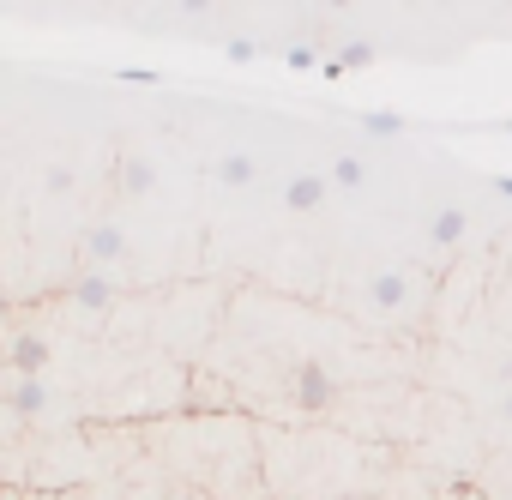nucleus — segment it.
I'll use <instances>...</instances> for the list:
<instances>
[{
	"label": "nucleus",
	"mask_w": 512,
	"mask_h": 500,
	"mask_svg": "<svg viewBox=\"0 0 512 500\" xmlns=\"http://www.w3.org/2000/svg\"><path fill=\"white\" fill-rule=\"evenodd\" d=\"M290 404L302 410V416H326L332 404H338V380H332V368L326 362H296L290 368Z\"/></svg>",
	"instance_id": "obj_1"
},
{
	"label": "nucleus",
	"mask_w": 512,
	"mask_h": 500,
	"mask_svg": "<svg viewBox=\"0 0 512 500\" xmlns=\"http://www.w3.org/2000/svg\"><path fill=\"white\" fill-rule=\"evenodd\" d=\"M49 362H55V344H49L43 332L19 326V332L7 338V374H13V380H43Z\"/></svg>",
	"instance_id": "obj_2"
},
{
	"label": "nucleus",
	"mask_w": 512,
	"mask_h": 500,
	"mask_svg": "<svg viewBox=\"0 0 512 500\" xmlns=\"http://www.w3.org/2000/svg\"><path fill=\"white\" fill-rule=\"evenodd\" d=\"M67 296H73V308H79V314H109V308H115V278L85 266V272L67 284Z\"/></svg>",
	"instance_id": "obj_3"
},
{
	"label": "nucleus",
	"mask_w": 512,
	"mask_h": 500,
	"mask_svg": "<svg viewBox=\"0 0 512 500\" xmlns=\"http://www.w3.org/2000/svg\"><path fill=\"white\" fill-rule=\"evenodd\" d=\"M121 254H127V235L115 223H91L85 229V260H91V272H109Z\"/></svg>",
	"instance_id": "obj_4"
},
{
	"label": "nucleus",
	"mask_w": 512,
	"mask_h": 500,
	"mask_svg": "<svg viewBox=\"0 0 512 500\" xmlns=\"http://www.w3.org/2000/svg\"><path fill=\"white\" fill-rule=\"evenodd\" d=\"M7 410H13L19 422H37V416L49 410V386H43V380H13V386H7Z\"/></svg>",
	"instance_id": "obj_5"
},
{
	"label": "nucleus",
	"mask_w": 512,
	"mask_h": 500,
	"mask_svg": "<svg viewBox=\"0 0 512 500\" xmlns=\"http://www.w3.org/2000/svg\"><path fill=\"white\" fill-rule=\"evenodd\" d=\"M151 181H157V169H151L145 157H133V151H127V157H115V187H121L127 199H145V193H151Z\"/></svg>",
	"instance_id": "obj_6"
},
{
	"label": "nucleus",
	"mask_w": 512,
	"mask_h": 500,
	"mask_svg": "<svg viewBox=\"0 0 512 500\" xmlns=\"http://www.w3.org/2000/svg\"><path fill=\"white\" fill-rule=\"evenodd\" d=\"M464 229H470V211H464V205H440V211L428 217V241H434V247H458Z\"/></svg>",
	"instance_id": "obj_7"
},
{
	"label": "nucleus",
	"mask_w": 512,
	"mask_h": 500,
	"mask_svg": "<svg viewBox=\"0 0 512 500\" xmlns=\"http://www.w3.org/2000/svg\"><path fill=\"white\" fill-rule=\"evenodd\" d=\"M368 302L386 308V314H398V308L410 302V278H404V272H374V278H368Z\"/></svg>",
	"instance_id": "obj_8"
},
{
	"label": "nucleus",
	"mask_w": 512,
	"mask_h": 500,
	"mask_svg": "<svg viewBox=\"0 0 512 500\" xmlns=\"http://www.w3.org/2000/svg\"><path fill=\"white\" fill-rule=\"evenodd\" d=\"M326 175H296V181H284V205L290 211H320L326 205Z\"/></svg>",
	"instance_id": "obj_9"
},
{
	"label": "nucleus",
	"mask_w": 512,
	"mask_h": 500,
	"mask_svg": "<svg viewBox=\"0 0 512 500\" xmlns=\"http://www.w3.org/2000/svg\"><path fill=\"white\" fill-rule=\"evenodd\" d=\"M211 175H217V181H223V187H247V181H253V175H260V163H253V157H247V151H223V157H217V169H211Z\"/></svg>",
	"instance_id": "obj_10"
},
{
	"label": "nucleus",
	"mask_w": 512,
	"mask_h": 500,
	"mask_svg": "<svg viewBox=\"0 0 512 500\" xmlns=\"http://www.w3.org/2000/svg\"><path fill=\"white\" fill-rule=\"evenodd\" d=\"M362 127H368L374 139H398V133H404V115H398V109H362Z\"/></svg>",
	"instance_id": "obj_11"
},
{
	"label": "nucleus",
	"mask_w": 512,
	"mask_h": 500,
	"mask_svg": "<svg viewBox=\"0 0 512 500\" xmlns=\"http://www.w3.org/2000/svg\"><path fill=\"white\" fill-rule=\"evenodd\" d=\"M362 181H368V163L362 157H338L332 175H326V187H362Z\"/></svg>",
	"instance_id": "obj_12"
},
{
	"label": "nucleus",
	"mask_w": 512,
	"mask_h": 500,
	"mask_svg": "<svg viewBox=\"0 0 512 500\" xmlns=\"http://www.w3.org/2000/svg\"><path fill=\"white\" fill-rule=\"evenodd\" d=\"M320 61H326V55H320L314 43H290V49H284V67H290V73H320Z\"/></svg>",
	"instance_id": "obj_13"
},
{
	"label": "nucleus",
	"mask_w": 512,
	"mask_h": 500,
	"mask_svg": "<svg viewBox=\"0 0 512 500\" xmlns=\"http://www.w3.org/2000/svg\"><path fill=\"white\" fill-rule=\"evenodd\" d=\"M223 55H229L235 67H253V61H260V43H253V37H235V43H223Z\"/></svg>",
	"instance_id": "obj_14"
},
{
	"label": "nucleus",
	"mask_w": 512,
	"mask_h": 500,
	"mask_svg": "<svg viewBox=\"0 0 512 500\" xmlns=\"http://www.w3.org/2000/svg\"><path fill=\"white\" fill-rule=\"evenodd\" d=\"M73 181H79V175H73L67 163H61V169H49V193H73Z\"/></svg>",
	"instance_id": "obj_15"
},
{
	"label": "nucleus",
	"mask_w": 512,
	"mask_h": 500,
	"mask_svg": "<svg viewBox=\"0 0 512 500\" xmlns=\"http://www.w3.org/2000/svg\"><path fill=\"white\" fill-rule=\"evenodd\" d=\"M121 79H133V85H157L163 73H157V67H121Z\"/></svg>",
	"instance_id": "obj_16"
},
{
	"label": "nucleus",
	"mask_w": 512,
	"mask_h": 500,
	"mask_svg": "<svg viewBox=\"0 0 512 500\" xmlns=\"http://www.w3.org/2000/svg\"><path fill=\"white\" fill-rule=\"evenodd\" d=\"M175 7H181V13H187V19H205V13H211V7H217V0H175Z\"/></svg>",
	"instance_id": "obj_17"
},
{
	"label": "nucleus",
	"mask_w": 512,
	"mask_h": 500,
	"mask_svg": "<svg viewBox=\"0 0 512 500\" xmlns=\"http://www.w3.org/2000/svg\"><path fill=\"white\" fill-rule=\"evenodd\" d=\"M494 193H500V199H512V175H500V181H494Z\"/></svg>",
	"instance_id": "obj_18"
},
{
	"label": "nucleus",
	"mask_w": 512,
	"mask_h": 500,
	"mask_svg": "<svg viewBox=\"0 0 512 500\" xmlns=\"http://www.w3.org/2000/svg\"><path fill=\"white\" fill-rule=\"evenodd\" d=\"M320 7H332V13H350V7H356V0H320Z\"/></svg>",
	"instance_id": "obj_19"
},
{
	"label": "nucleus",
	"mask_w": 512,
	"mask_h": 500,
	"mask_svg": "<svg viewBox=\"0 0 512 500\" xmlns=\"http://www.w3.org/2000/svg\"><path fill=\"white\" fill-rule=\"evenodd\" d=\"M500 410H506V422H512V392H506V398H500Z\"/></svg>",
	"instance_id": "obj_20"
},
{
	"label": "nucleus",
	"mask_w": 512,
	"mask_h": 500,
	"mask_svg": "<svg viewBox=\"0 0 512 500\" xmlns=\"http://www.w3.org/2000/svg\"><path fill=\"white\" fill-rule=\"evenodd\" d=\"M500 500H512V494H500Z\"/></svg>",
	"instance_id": "obj_21"
},
{
	"label": "nucleus",
	"mask_w": 512,
	"mask_h": 500,
	"mask_svg": "<svg viewBox=\"0 0 512 500\" xmlns=\"http://www.w3.org/2000/svg\"><path fill=\"white\" fill-rule=\"evenodd\" d=\"M506 133H512V121H506Z\"/></svg>",
	"instance_id": "obj_22"
},
{
	"label": "nucleus",
	"mask_w": 512,
	"mask_h": 500,
	"mask_svg": "<svg viewBox=\"0 0 512 500\" xmlns=\"http://www.w3.org/2000/svg\"><path fill=\"white\" fill-rule=\"evenodd\" d=\"M506 7H512V0H506Z\"/></svg>",
	"instance_id": "obj_23"
}]
</instances>
